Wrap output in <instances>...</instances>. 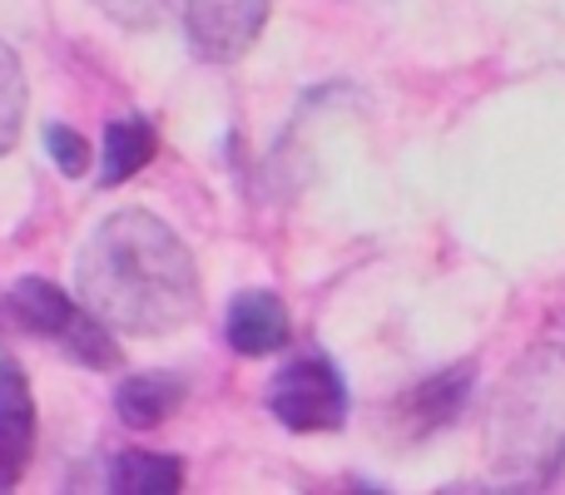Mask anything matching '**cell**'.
<instances>
[{
    "label": "cell",
    "mask_w": 565,
    "mask_h": 495,
    "mask_svg": "<svg viewBox=\"0 0 565 495\" xmlns=\"http://www.w3.org/2000/svg\"><path fill=\"white\" fill-rule=\"evenodd\" d=\"M75 298L129 337H169L199 318V268L189 244L149 208H119L75 258Z\"/></svg>",
    "instance_id": "obj_1"
},
{
    "label": "cell",
    "mask_w": 565,
    "mask_h": 495,
    "mask_svg": "<svg viewBox=\"0 0 565 495\" xmlns=\"http://www.w3.org/2000/svg\"><path fill=\"white\" fill-rule=\"evenodd\" d=\"M491 461L501 471H546L565 456V352H531L491 401Z\"/></svg>",
    "instance_id": "obj_2"
},
{
    "label": "cell",
    "mask_w": 565,
    "mask_h": 495,
    "mask_svg": "<svg viewBox=\"0 0 565 495\" xmlns=\"http://www.w3.org/2000/svg\"><path fill=\"white\" fill-rule=\"evenodd\" d=\"M6 308L25 332L50 337L60 352H70V357L85 362V367H99V372L119 367V347H115V337H109V327L79 298L55 288L50 278H20L15 288H10Z\"/></svg>",
    "instance_id": "obj_3"
},
{
    "label": "cell",
    "mask_w": 565,
    "mask_h": 495,
    "mask_svg": "<svg viewBox=\"0 0 565 495\" xmlns=\"http://www.w3.org/2000/svg\"><path fill=\"white\" fill-rule=\"evenodd\" d=\"M268 411L278 427L312 437V431H338L348 421V381H342L338 362L322 352H302L268 381Z\"/></svg>",
    "instance_id": "obj_4"
},
{
    "label": "cell",
    "mask_w": 565,
    "mask_h": 495,
    "mask_svg": "<svg viewBox=\"0 0 565 495\" xmlns=\"http://www.w3.org/2000/svg\"><path fill=\"white\" fill-rule=\"evenodd\" d=\"M274 0H179V20H184V40L199 60L209 65H228L254 40L264 35Z\"/></svg>",
    "instance_id": "obj_5"
},
{
    "label": "cell",
    "mask_w": 565,
    "mask_h": 495,
    "mask_svg": "<svg viewBox=\"0 0 565 495\" xmlns=\"http://www.w3.org/2000/svg\"><path fill=\"white\" fill-rule=\"evenodd\" d=\"M35 437L40 411L35 397H30V381L20 372V362L0 357V495L20 486L30 456H35Z\"/></svg>",
    "instance_id": "obj_6"
},
{
    "label": "cell",
    "mask_w": 565,
    "mask_h": 495,
    "mask_svg": "<svg viewBox=\"0 0 565 495\" xmlns=\"http://www.w3.org/2000/svg\"><path fill=\"white\" fill-rule=\"evenodd\" d=\"M228 347L244 352V357H274L288 347V308L274 298L268 288H248L228 302Z\"/></svg>",
    "instance_id": "obj_7"
},
{
    "label": "cell",
    "mask_w": 565,
    "mask_h": 495,
    "mask_svg": "<svg viewBox=\"0 0 565 495\" xmlns=\"http://www.w3.org/2000/svg\"><path fill=\"white\" fill-rule=\"evenodd\" d=\"M471 397V367H451V372H437V377H427L422 387H412V397L402 401V431L407 437H427V431L437 427H451V421L461 417V407H467Z\"/></svg>",
    "instance_id": "obj_8"
},
{
    "label": "cell",
    "mask_w": 565,
    "mask_h": 495,
    "mask_svg": "<svg viewBox=\"0 0 565 495\" xmlns=\"http://www.w3.org/2000/svg\"><path fill=\"white\" fill-rule=\"evenodd\" d=\"M184 397H189V387L174 372H135V377H125L115 387V411L125 427L149 431L174 417V411L184 407Z\"/></svg>",
    "instance_id": "obj_9"
},
{
    "label": "cell",
    "mask_w": 565,
    "mask_h": 495,
    "mask_svg": "<svg viewBox=\"0 0 565 495\" xmlns=\"http://www.w3.org/2000/svg\"><path fill=\"white\" fill-rule=\"evenodd\" d=\"M154 149H159V139H154V125H149V119H139V115L115 119V125L105 129V159H99V184L115 189V184H125V179H135L139 169H145L149 159H154Z\"/></svg>",
    "instance_id": "obj_10"
},
{
    "label": "cell",
    "mask_w": 565,
    "mask_h": 495,
    "mask_svg": "<svg viewBox=\"0 0 565 495\" xmlns=\"http://www.w3.org/2000/svg\"><path fill=\"white\" fill-rule=\"evenodd\" d=\"M184 486V461L164 451H119L109 461V491L115 495H174Z\"/></svg>",
    "instance_id": "obj_11"
},
{
    "label": "cell",
    "mask_w": 565,
    "mask_h": 495,
    "mask_svg": "<svg viewBox=\"0 0 565 495\" xmlns=\"http://www.w3.org/2000/svg\"><path fill=\"white\" fill-rule=\"evenodd\" d=\"M20 125H25V69L15 50L0 40V154L15 149Z\"/></svg>",
    "instance_id": "obj_12"
},
{
    "label": "cell",
    "mask_w": 565,
    "mask_h": 495,
    "mask_svg": "<svg viewBox=\"0 0 565 495\" xmlns=\"http://www.w3.org/2000/svg\"><path fill=\"white\" fill-rule=\"evenodd\" d=\"M45 154L55 159V169L65 179H85L89 144H85V134H75L70 125H45Z\"/></svg>",
    "instance_id": "obj_13"
}]
</instances>
